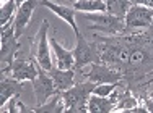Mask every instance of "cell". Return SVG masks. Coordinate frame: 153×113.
Instances as JSON below:
<instances>
[{
	"instance_id": "6da1fadb",
	"label": "cell",
	"mask_w": 153,
	"mask_h": 113,
	"mask_svg": "<svg viewBox=\"0 0 153 113\" xmlns=\"http://www.w3.org/2000/svg\"><path fill=\"white\" fill-rule=\"evenodd\" d=\"M94 82L91 81H78L70 89L59 92L65 102L64 113H86L88 112V99L93 94Z\"/></svg>"
},
{
	"instance_id": "7a4b0ae2",
	"label": "cell",
	"mask_w": 153,
	"mask_h": 113,
	"mask_svg": "<svg viewBox=\"0 0 153 113\" xmlns=\"http://www.w3.org/2000/svg\"><path fill=\"white\" fill-rule=\"evenodd\" d=\"M83 20H90L93 23V26H90V29H96L101 31L104 34H111V36H121L127 32V26H126V20L121 16H116L111 13H88V15H82Z\"/></svg>"
},
{
	"instance_id": "3957f363",
	"label": "cell",
	"mask_w": 153,
	"mask_h": 113,
	"mask_svg": "<svg viewBox=\"0 0 153 113\" xmlns=\"http://www.w3.org/2000/svg\"><path fill=\"white\" fill-rule=\"evenodd\" d=\"M20 49V42H18L15 36V26L10 21L8 24L2 26V52H0V61H2V76L10 74L12 65L15 61V53Z\"/></svg>"
},
{
	"instance_id": "277c9868",
	"label": "cell",
	"mask_w": 153,
	"mask_h": 113,
	"mask_svg": "<svg viewBox=\"0 0 153 113\" xmlns=\"http://www.w3.org/2000/svg\"><path fill=\"white\" fill-rule=\"evenodd\" d=\"M78 76L86 78L88 81L94 82V84H106V82H119L124 81V74L119 70L109 66L106 63H91L88 68V71L76 70Z\"/></svg>"
},
{
	"instance_id": "5b68a950",
	"label": "cell",
	"mask_w": 153,
	"mask_h": 113,
	"mask_svg": "<svg viewBox=\"0 0 153 113\" xmlns=\"http://www.w3.org/2000/svg\"><path fill=\"white\" fill-rule=\"evenodd\" d=\"M74 57H75V70H82V68L88 66L91 63H101L96 45L93 42L90 44L80 32L76 34V47L74 49Z\"/></svg>"
},
{
	"instance_id": "8992f818",
	"label": "cell",
	"mask_w": 153,
	"mask_h": 113,
	"mask_svg": "<svg viewBox=\"0 0 153 113\" xmlns=\"http://www.w3.org/2000/svg\"><path fill=\"white\" fill-rule=\"evenodd\" d=\"M33 87H34L36 105L46 104L49 97L57 94V89H56V84H54V79L51 76V73L47 70H44L39 63H38V76L33 81Z\"/></svg>"
},
{
	"instance_id": "52a82bcc",
	"label": "cell",
	"mask_w": 153,
	"mask_h": 113,
	"mask_svg": "<svg viewBox=\"0 0 153 113\" xmlns=\"http://www.w3.org/2000/svg\"><path fill=\"white\" fill-rule=\"evenodd\" d=\"M124 20H126L127 31L148 29L153 24V8H148V7L143 5H132L127 15L124 16Z\"/></svg>"
},
{
	"instance_id": "ba28073f",
	"label": "cell",
	"mask_w": 153,
	"mask_h": 113,
	"mask_svg": "<svg viewBox=\"0 0 153 113\" xmlns=\"http://www.w3.org/2000/svg\"><path fill=\"white\" fill-rule=\"evenodd\" d=\"M47 29H49V21L44 20L41 24V29L38 32V53H36V60L44 70L51 71L52 70V58H51V50H49V37H47Z\"/></svg>"
},
{
	"instance_id": "9c48e42d",
	"label": "cell",
	"mask_w": 153,
	"mask_h": 113,
	"mask_svg": "<svg viewBox=\"0 0 153 113\" xmlns=\"http://www.w3.org/2000/svg\"><path fill=\"white\" fill-rule=\"evenodd\" d=\"M10 76L18 81H34L38 76V60H15L10 70Z\"/></svg>"
},
{
	"instance_id": "30bf717a",
	"label": "cell",
	"mask_w": 153,
	"mask_h": 113,
	"mask_svg": "<svg viewBox=\"0 0 153 113\" xmlns=\"http://www.w3.org/2000/svg\"><path fill=\"white\" fill-rule=\"evenodd\" d=\"M36 5H39V0H26L23 2L16 10V15L13 18V26H15V36L16 39L21 37L23 31L26 29L28 23H30L31 16H33V12H34Z\"/></svg>"
},
{
	"instance_id": "8fae6325",
	"label": "cell",
	"mask_w": 153,
	"mask_h": 113,
	"mask_svg": "<svg viewBox=\"0 0 153 113\" xmlns=\"http://www.w3.org/2000/svg\"><path fill=\"white\" fill-rule=\"evenodd\" d=\"M49 42L52 45V52L56 55V63L59 70H75V57L74 50H67L64 45H60L54 37H49Z\"/></svg>"
},
{
	"instance_id": "7c38bea8",
	"label": "cell",
	"mask_w": 153,
	"mask_h": 113,
	"mask_svg": "<svg viewBox=\"0 0 153 113\" xmlns=\"http://www.w3.org/2000/svg\"><path fill=\"white\" fill-rule=\"evenodd\" d=\"M23 94V81L12 78V76H2L0 79V107L7 104L13 96H21Z\"/></svg>"
},
{
	"instance_id": "4fadbf2b",
	"label": "cell",
	"mask_w": 153,
	"mask_h": 113,
	"mask_svg": "<svg viewBox=\"0 0 153 113\" xmlns=\"http://www.w3.org/2000/svg\"><path fill=\"white\" fill-rule=\"evenodd\" d=\"M39 5L49 8L51 12H54L59 18H62L64 21H67L68 26L75 31V36L78 34V26L75 23V8H70V7H65V5H59V3L52 2V0H39Z\"/></svg>"
},
{
	"instance_id": "5bb4252c",
	"label": "cell",
	"mask_w": 153,
	"mask_h": 113,
	"mask_svg": "<svg viewBox=\"0 0 153 113\" xmlns=\"http://www.w3.org/2000/svg\"><path fill=\"white\" fill-rule=\"evenodd\" d=\"M49 73H51V76H52V79H54V84H56L57 92L70 89V87L76 82V76H78L76 70H59V68L54 70L52 68Z\"/></svg>"
},
{
	"instance_id": "9a60e30c",
	"label": "cell",
	"mask_w": 153,
	"mask_h": 113,
	"mask_svg": "<svg viewBox=\"0 0 153 113\" xmlns=\"http://www.w3.org/2000/svg\"><path fill=\"white\" fill-rule=\"evenodd\" d=\"M34 113H64L65 112V102L62 99L59 92L54 94L52 99L42 105H36V108H33Z\"/></svg>"
},
{
	"instance_id": "2e32d148",
	"label": "cell",
	"mask_w": 153,
	"mask_h": 113,
	"mask_svg": "<svg viewBox=\"0 0 153 113\" xmlns=\"http://www.w3.org/2000/svg\"><path fill=\"white\" fill-rule=\"evenodd\" d=\"M76 12H106L108 5L104 0H74Z\"/></svg>"
},
{
	"instance_id": "e0dca14e",
	"label": "cell",
	"mask_w": 153,
	"mask_h": 113,
	"mask_svg": "<svg viewBox=\"0 0 153 113\" xmlns=\"http://www.w3.org/2000/svg\"><path fill=\"white\" fill-rule=\"evenodd\" d=\"M106 5H108V10H106L108 13L124 18L129 12V8L132 7V3H130V0H108Z\"/></svg>"
},
{
	"instance_id": "ac0fdd59",
	"label": "cell",
	"mask_w": 153,
	"mask_h": 113,
	"mask_svg": "<svg viewBox=\"0 0 153 113\" xmlns=\"http://www.w3.org/2000/svg\"><path fill=\"white\" fill-rule=\"evenodd\" d=\"M140 104V99H137L135 96H132V92H130V89L127 87L126 92H124V96L119 99V102L116 104L114 110L112 112H127L129 108L135 107V105Z\"/></svg>"
},
{
	"instance_id": "d6986e66",
	"label": "cell",
	"mask_w": 153,
	"mask_h": 113,
	"mask_svg": "<svg viewBox=\"0 0 153 113\" xmlns=\"http://www.w3.org/2000/svg\"><path fill=\"white\" fill-rule=\"evenodd\" d=\"M16 3L13 0H7L2 3V8H0V26H5L12 21L13 15H16Z\"/></svg>"
},
{
	"instance_id": "ffe728a7",
	"label": "cell",
	"mask_w": 153,
	"mask_h": 113,
	"mask_svg": "<svg viewBox=\"0 0 153 113\" xmlns=\"http://www.w3.org/2000/svg\"><path fill=\"white\" fill-rule=\"evenodd\" d=\"M140 102L147 107V110L148 113H153V99H152V96H147V94H142L140 96Z\"/></svg>"
},
{
	"instance_id": "44dd1931",
	"label": "cell",
	"mask_w": 153,
	"mask_h": 113,
	"mask_svg": "<svg viewBox=\"0 0 153 113\" xmlns=\"http://www.w3.org/2000/svg\"><path fill=\"white\" fill-rule=\"evenodd\" d=\"M132 5H143L148 8H153V0H130Z\"/></svg>"
},
{
	"instance_id": "7402d4cb",
	"label": "cell",
	"mask_w": 153,
	"mask_h": 113,
	"mask_svg": "<svg viewBox=\"0 0 153 113\" xmlns=\"http://www.w3.org/2000/svg\"><path fill=\"white\" fill-rule=\"evenodd\" d=\"M148 76H150V79H148L147 82H143V84L140 86V89H142V87H145V86H148V84H152V82H153V71H152V73H150V74H148Z\"/></svg>"
},
{
	"instance_id": "603a6c76",
	"label": "cell",
	"mask_w": 153,
	"mask_h": 113,
	"mask_svg": "<svg viewBox=\"0 0 153 113\" xmlns=\"http://www.w3.org/2000/svg\"><path fill=\"white\" fill-rule=\"evenodd\" d=\"M13 2H15V3H16V8H18V7H20V5H21V3H23V2H26V0H13Z\"/></svg>"
},
{
	"instance_id": "cb8c5ba5",
	"label": "cell",
	"mask_w": 153,
	"mask_h": 113,
	"mask_svg": "<svg viewBox=\"0 0 153 113\" xmlns=\"http://www.w3.org/2000/svg\"><path fill=\"white\" fill-rule=\"evenodd\" d=\"M150 96H152V99H153V94H150Z\"/></svg>"
}]
</instances>
